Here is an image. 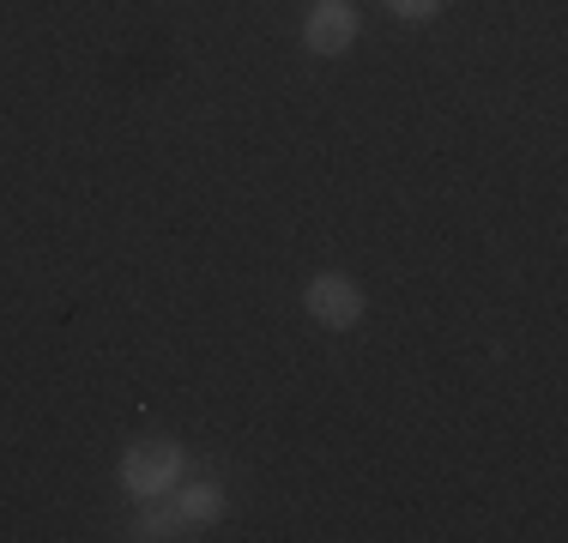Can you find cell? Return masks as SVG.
<instances>
[{"instance_id":"277c9868","label":"cell","mask_w":568,"mask_h":543,"mask_svg":"<svg viewBox=\"0 0 568 543\" xmlns=\"http://www.w3.org/2000/svg\"><path fill=\"white\" fill-rule=\"evenodd\" d=\"M194 532V525L182 520V513H175V501H140V520H133V532L128 537H140V543H170V537H187Z\"/></svg>"},{"instance_id":"7a4b0ae2","label":"cell","mask_w":568,"mask_h":543,"mask_svg":"<svg viewBox=\"0 0 568 543\" xmlns=\"http://www.w3.org/2000/svg\"><path fill=\"white\" fill-rule=\"evenodd\" d=\"M303 308H308V320L327 326V332H351V326L363 320V290L345 272H315V278L303 284Z\"/></svg>"},{"instance_id":"8992f818","label":"cell","mask_w":568,"mask_h":543,"mask_svg":"<svg viewBox=\"0 0 568 543\" xmlns=\"http://www.w3.org/2000/svg\"><path fill=\"white\" fill-rule=\"evenodd\" d=\"M442 7H448V0H387V12H394V19H405V24H424V19H436Z\"/></svg>"},{"instance_id":"5b68a950","label":"cell","mask_w":568,"mask_h":543,"mask_svg":"<svg viewBox=\"0 0 568 543\" xmlns=\"http://www.w3.org/2000/svg\"><path fill=\"white\" fill-rule=\"evenodd\" d=\"M170 501L187 525H219L224 520V489L219 483H175Z\"/></svg>"},{"instance_id":"3957f363","label":"cell","mask_w":568,"mask_h":543,"mask_svg":"<svg viewBox=\"0 0 568 543\" xmlns=\"http://www.w3.org/2000/svg\"><path fill=\"white\" fill-rule=\"evenodd\" d=\"M357 43V12L345 7V0H315L303 19V49L321 54V61H333V54H345Z\"/></svg>"},{"instance_id":"6da1fadb","label":"cell","mask_w":568,"mask_h":543,"mask_svg":"<svg viewBox=\"0 0 568 543\" xmlns=\"http://www.w3.org/2000/svg\"><path fill=\"white\" fill-rule=\"evenodd\" d=\"M187 471V453L164 434H145V441H133L128 453H121V489H128L133 501H158L170 495L175 483H182Z\"/></svg>"}]
</instances>
